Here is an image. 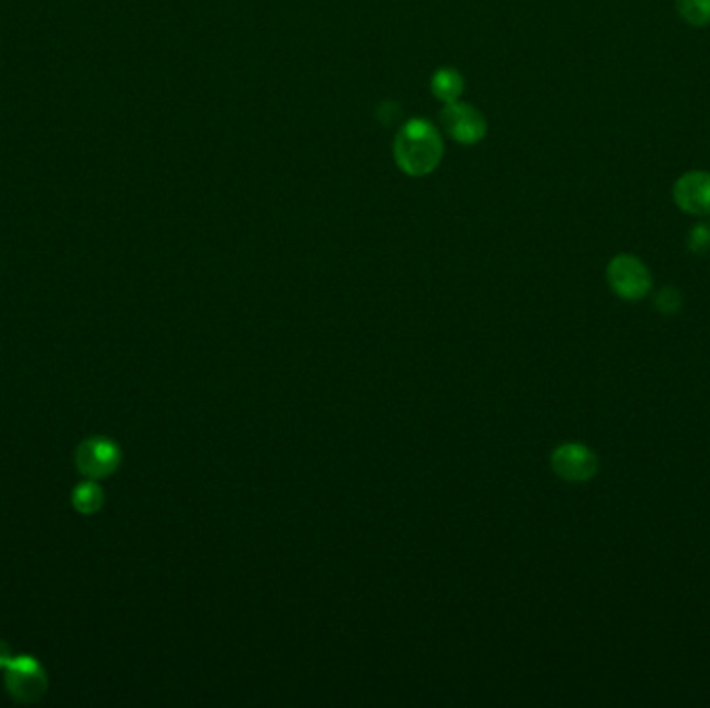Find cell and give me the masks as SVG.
Listing matches in <instances>:
<instances>
[{"instance_id":"cell-11","label":"cell","mask_w":710,"mask_h":708,"mask_svg":"<svg viewBox=\"0 0 710 708\" xmlns=\"http://www.w3.org/2000/svg\"><path fill=\"white\" fill-rule=\"evenodd\" d=\"M687 250L692 254H709L710 252V223L702 220L694 225L687 233Z\"/></svg>"},{"instance_id":"cell-8","label":"cell","mask_w":710,"mask_h":708,"mask_svg":"<svg viewBox=\"0 0 710 708\" xmlns=\"http://www.w3.org/2000/svg\"><path fill=\"white\" fill-rule=\"evenodd\" d=\"M461 92H464V77L457 69L443 67L432 75V94L443 100L445 104L459 100Z\"/></svg>"},{"instance_id":"cell-5","label":"cell","mask_w":710,"mask_h":708,"mask_svg":"<svg viewBox=\"0 0 710 708\" xmlns=\"http://www.w3.org/2000/svg\"><path fill=\"white\" fill-rule=\"evenodd\" d=\"M441 123L451 138L459 143H478L486 136V118L478 109L459 100L443 106Z\"/></svg>"},{"instance_id":"cell-12","label":"cell","mask_w":710,"mask_h":708,"mask_svg":"<svg viewBox=\"0 0 710 708\" xmlns=\"http://www.w3.org/2000/svg\"><path fill=\"white\" fill-rule=\"evenodd\" d=\"M682 293L675 289V287H663L657 295H655V307L661 312V314H677L682 309Z\"/></svg>"},{"instance_id":"cell-3","label":"cell","mask_w":710,"mask_h":708,"mask_svg":"<svg viewBox=\"0 0 710 708\" xmlns=\"http://www.w3.org/2000/svg\"><path fill=\"white\" fill-rule=\"evenodd\" d=\"M48 687L45 667L34 657H13L7 665V690L20 703L38 700Z\"/></svg>"},{"instance_id":"cell-1","label":"cell","mask_w":710,"mask_h":708,"mask_svg":"<svg viewBox=\"0 0 710 708\" xmlns=\"http://www.w3.org/2000/svg\"><path fill=\"white\" fill-rule=\"evenodd\" d=\"M443 159V140L432 123L411 118L395 138V163L411 177L432 173Z\"/></svg>"},{"instance_id":"cell-2","label":"cell","mask_w":710,"mask_h":708,"mask_svg":"<svg viewBox=\"0 0 710 708\" xmlns=\"http://www.w3.org/2000/svg\"><path fill=\"white\" fill-rule=\"evenodd\" d=\"M607 281L617 298L639 302L652 289V277L644 262L632 254H619L607 266Z\"/></svg>"},{"instance_id":"cell-13","label":"cell","mask_w":710,"mask_h":708,"mask_svg":"<svg viewBox=\"0 0 710 708\" xmlns=\"http://www.w3.org/2000/svg\"><path fill=\"white\" fill-rule=\"evenodd\" d=\"M11 659H13V655H11L9 644H4V642L0 640V669H7V665L11 662Z\"/></svg>"},{"instance_id":"cell-10","label":"cell","mask_w":710,"mask_h":708,"mask_svg":"<svg viewBox=\"0 0 710 708\" xmlns=\"http://www.w3.org/2000/svg\"><path fill=\"white\" fill-rule=\"evenodd\" d=\"M677 11L686 24L696 27L710 24V0H677Z\"/></svg>"},{"instance_id":"cell-4","label":"cell","mask_w":710,"mask_h":708,"mask_svg":"<svg viewBox=\"0 0 710 708\" xmlns=\"http://www.w3.org/2000/svg\"><path fill=\"white\" fill-rule=\"evenodd\" d=\"M553 472L568 482H588L598 472V457L582 443H563L550 455Z\"/></svg>"},{"instance_id":"cell-7","label":"cell","mask_w":710,"mask_h":708,"mask_svg":"<svg viewBox=\"0 0 710 708\" xmlns=\"http://www.w3.org/2000/svg\"><path fill=\"white\" fill-rule=\"evenodd\" d=\"M675 204L692 216H710V173L689 170L673 186Z\"/></svg>"},{"instance_id":"cell-6","label":"cell","mask_w":710,"mask_h":708,"mask_svg":"<svg viewBox=\"0 0 710 708\" xmlns=\"http://www.w3.org/2000/svg\"><path fill=\"white\" fill-rule=\"evenodd\" d=\"M77 470L88 478H106L121 464V451L111 439L94 437L84 441L75 453Z\"/></svg>"},{"instance_id":"cell-9","label":"cell","mask_w":710,"mask_h":708,"mask_svg":"<svg viewBox=\"0 0 710 708\" xmlns=\"http://www.w3.org/2000/svg\"><path fill=\"white\" fill-rule=\"evenodd\" d=\"M104 503V493L94 482H84L73 491V505L79 514H96Z\"/></svg>"}]
</instances>
